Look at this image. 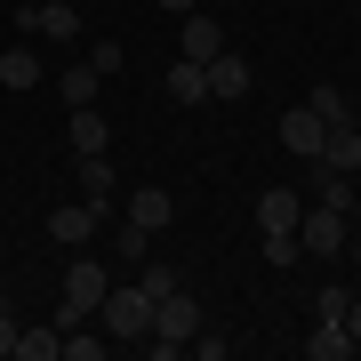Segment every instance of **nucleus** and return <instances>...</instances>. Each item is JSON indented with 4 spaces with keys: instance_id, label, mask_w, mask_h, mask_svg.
<instances>
[{
    "instance_id": "nucleus-7",
    "label": "nucleus",
    "mask_w": 361,
    "mask_h": 361,
    "mask_svg": "<svg viewBox=\"0 0 361 361\" xmlns=\"http://www.w3.org/2000/svg\"><path fill=\"white\" fill-rule=\"evenodd\" d=\"M281 145L297 161H322V145H329V121L313 113V104H297V113H281Z\"/></svg>"
},
{
    "instance_id": "nucleus-17",
    "label": "nucleus",
    "mask_w": 361,
    "mask_h": 361,
    "mask_svg": "<svg viewBox=\"0 0 361 361\" xmlns=\"http://www.w3.org/2000/svg\"><path fill=\"white\" fill-rule=\"evenodd\" d=\"M129 217H137V225H153V233H161L169 217H177V201H169V193H161V185H137V193H129Z\"/></svg>"
},
{
    "instance_id": "nucleus-4",
    "label": "nucleus",
    "mask_w": 361,
    "mask_h": 361,
    "mask_svg": "<svg viewBox=\"0 0 361 361\" xmlns=\"http://www.w3.org/2000/svg\"><path fill=\"white\" fill-rule=\"evenodd\" d=\"M345 241H353L345 209H322V201H305V217H297V249H305V257H337Z\"/></svg>"
},
{
    "instance_id": "nucleus-18",
    "label": "nucleus",
    "mask_w": 361,
    "mask_h": 361,
    "mask_svg": "<svg viewBox=\"0 0 361 361\" xmlns=\"http://www.w3.org/2000/svg\"><path fill=\"white\" fill-rule=\"evenodd\" d=\"M56 353H65V329H16V361H56Z\"/></svg>"
},
{
    "instance_id": "nucleus-5",
    "label": "nucleus",
    "mask_w": 361,
    "mask_h": 361,
    "mask_svg": "<svg viewBox=\"0 0 361 361\" xmlns=\"http://www.w3.org/2000/svg\"><path fill=\"white\" fill-rule=\"evenodd\" d=\"M16 32L25 40H73L80 8H65V0H25V8H16Z\"/></svg>"
},
{
    "instance_id": "nucleus-31",
    "label": "nucleus",
    "mask_w": 361,
    "mask_h": 361,
    "mask_svg": "<svg viewBox=\"0 0 361 361\" xmlns=\"http://www.w3.org/2000/svg\"><path fill=\"white\" fill-rule=\"evenodd\" d=\"M345 249H353V265H361V233H353V241H345Z\"/></svg>"
},
{
    "instance_id": "nucleus-2",
    "label": "nucleus",
    "mask_w": 361,
    "mask_h": 361,
    "mask_svg": "<svg viewBox=\"0 0 361 361\" xmlns=\"http://www.w3.org/2000/svg\"><path fill=\"white\" fill-rule=\"evenodd\" d=\"M193 329H201V313H193V297H185V289L153 297V337H145L153 353H185V337H193Z\"/></svg>"
},
{
    "instance_id": "nucleus-14",
    "label": "nucleus",
    "mask_w": 361,
    "mask_h": 361,
    "mask_svg": "<svg viewBox=\"0 0 361 361\" xmlns=\"http://www.w3.org/2000/svg\"><path fill=\"white\" fill-rule=\"evenodd\" d=\"M113 193H121V185H113V161H104V153H80V201L104 209Z\"/></svg>"
},
{
    "instance_id": "nucleus-13",
    "label": "nucleus",
    "mask_w": 361,
    "mask_h": 361,
    "mask_svg": "<svg viewBox=\"0 0 361 361\" xmlns=\"http://www.w3.org/2000/svg\"><path fill=\"white\" fill-rule=\"evenodd\" d=\"M40 80H49V73H40L32 49H0V89H40Z\"/></svg>"
},
{
    "instance_id": "nucleus-8",
    "label": "nucleus",
    "mask_w": 361,
    "mask_h": 361,
    "mask_svg": "<svg viewBox=\"0 0 361 361\" xmlns=\"http://www.w3.org/2000/svg\"><path fill=\"white\" fill-rule=\"evenodd\" d=\"M297 217H305V193H289V185L257 193V233H297Z\"/></svg>"
},
{
    "instance_id": "nucleus-22",
    "label": "nucleus",
    "mask_w": 361,
    "mask_h": 361,
    "mask_svg": "<svg viewBox=\"0 0 361 361\" xmlns=\"http://www.w3.org/2000/svg\"><path fill=\"white\" fill-rule=\"evenodd\" d=\"M305 104H313V113H322V121H329V129H337V121H353V104H345V97H337V89H329V80H322V89H313Z\"/></svg>"
},
{
    "instance_id": "nucleus-24",
    "label": "nucleus",
    "mask_w": 361,
    "mask_h": 361,
    "mask_svg": "<svg viewBox=\"0 0 361 361\" xmlns=\"http://www.w3.org/2000/svg\"><path fill=\"white\" fill-rule=\"evenodd\" d=\"M305 249H297V233H265V265H297Z\"/></svg>"
},
{
    "instance_id": "nucleus-6",
    "label": "nucleus",
    "mask_w": 361,
    "mask_h": 361,
    "mask_svg": "<svg viewBox=\"0 0 361 361\" xmlns=\"http://www.w3.org/2000/svg\"><path fill=\"white\" fill-rule=\"evenodd\" d=\"M97 217H104L97 201H65V209H49V241H56V249H89V241H97Z\"/></svg>"
},
{
    "instance_id": "nucleus-11",
    "label": "nucleus",
    "mask_w": 361,
    "mask_h": 361,
    "mask_svg": "<svg viewBox=\"0 0 361 361\" xmlns=\"http://www.w3.org/2000/svg\"><path fill=\"white\" fill-rule=\"evenodd\" d=\"M345 353H361L345 322H313V337H305V361H345Z\"/></svg>"
},
{
    "instance_id": "nucleus-27",
    "label": "nucleus",
    "mask_w": 361,
    "mask_h": 361,
    "mask_svg": "<svg viewBox=\"0 0 361 361\" xmlns=\"http://www.w3.org/2000/svg\"><path fill=\"white\" fill-rule=\"evenodd\" d=\"M8 353H16V313L0 305V361H8Z\"/></svg>"
},
{
    "instance_id": "nucleus-21",
    "label": "nucleus",
    "mask_w": 361,
    "mask_h": 361,
    "mask_svg": "<svg viewBox=\"0 0 361 361\" xmlns=\"http://www.w3.org/2000/svg\"><path fill=\"white\" fill-rule=\"evenodd\" d=\"M145 249H153V225L121 217V257H129V265H145Z\"/></svg>"
},
{
    "instance_id": "nucleus-23",
    "label": "nucleus",
    "mask_w": 361,
    "mask_h": 361,
    "mask_svg": "<svg viewBox=\"0 0 361 361\" xmlns=\"http://www.w3.org/2000/svg\"><path fill=\"white\" fill-rule=\"evenodd\" d=\"M137 289H145V297H169V289H185V281H177V265H145Z\"/></svg>"
},
{
    "instance_id": "nucleus-9",
    "label": "nucleus",
    "mask_w": 361,
    "mask_h": 361,
    "mask_svg": "<svg viewBox=\"0 0 361 361\" xmlns=\"http://www.w3.org/2000/svg\"><path fill=\"white\" fill-rule=\"evenodd\" d=\"M177 40H185V56H193V65L225 56V25H217V16H177Z\"/></svg>"
},
{
    "instance_id": "nucleus-28",
    "label": "nucleus",
    "mask_w": 361,
    "mask_h": 361,
    "mask_svg": "<svg viewBox=\"0 0 361 361\" xmlns=\"http://www.w3.org/2000/svg\"><path fill=\"white\" fill-rule=\"evenodd\" d=\"M153 8H169V16H193V0H153Z\"/></svg>"
},
{
    "instance_id": "nucleus-16",
    "label": "nucleus",
    "mask_w": 361,
    "mask_h": 361,
    "mask_svg": "<svg viewBox=\"0 0 361 361\" xmlns=\"http://www.w3.org/2000/svg\"><path fill=\"white\" fill-rule=\"evenodd\" d=\"M169 97H177V104H209V65L177 56V73H169Z\"/></svg>"
},
{
    "instance_id": "nucleus-25",
    "label": "nucleus",
    "mask_w": 361,
    "mask_h": 361,
    "mask_svg": "<svg viewBox=\"0 0 361 361\" xmlns=\"http://www.w3.org/2000/svg\"><path fill=\"white\" fill-rule=\"evenodd\" d=\"M65 361H104V337H80V329H65Z\"/></svg>"
},
{
    "instance_id": "nucleus-1",
    "label": "nucleus",
    "mask_w": 361,
    "mask_h": 361,
    "mask_svg": "<svg viewBox=\"0 0 361 361\" xmlns=\"http://www.w3.org/2000/svg\"><path fill=\"white\" fill-rule=\"evenodd\" d=\"M104 289H113V273H104L97 257H73V265H65V305H56V329H80V322L104 305Z\"/></svg>"
},
{
    "instance_id": "nucleus-29",
    "label": "nucleus",
    "mask_w": 361,
    "mask_h": 361,
    "mask_svg": "<svg viewBox=\"0 0 361 361\" xmlns=\"http://www.w3.org/2000/svg\"><path fill=\"white\" fill-rule=\"evenodd\" d=\"M345 329H353V345H361V305H345Z\"/></svg>"
},
{
    "instance_id": "nucleus-32",
    "label": "nucleus",
    "mask_w": 361,
    "mask_h": 361,
    "mask_svg": "<svg viewBox=\"0 0 361 361\" xmlns=\"http://www.w3.org/2000/svg\"><path fill=\"white\" fill-rule=\"evenodd\" d=\"M65 8H80V0H65Z\"/></svg>"
},
{
    "instance_id": "nucleus-3",
    "label": "nucleus",
    "mask_w": 361,
    "mask_h": 361,
    "mask_svg": "<svg viewBox=\"0 0 361 361\" xmlns=\"http://www.w3.org/2000/svg\"><path fill=\"white\" fill-rule=\"evenodd\" d=\"M97 322L113 329V337H153V297H145L137 281H129V289L113 281V289H104V305H97Z\"/></svg>"
},
{
    "instance_id": "nucleus-10",
    "label": "nucleus",
    "mask_w": 361,
    "mask_h": 361,
    "mask_svg": "<svg viewBox=\"0 0 361 361\" xmlns=\"http://www.w3.org/2000/svg\"><path fill=\"white\" fill-rule=\"evenodd\" d=\"M65 145H73V153H104V145H113V129H104L97 104H73V113H65Z\"/></svg>"
},
{
    "instance_id": "nucleus-26",
    "label": "nucleus",
    "mask_w": 361,
    "mask_h": 361,
    "mask_svg": "<svg viewBox=\"0 0 361 361\" xmlns=\"http://www.w3.org/2000/svg\"><path fill=\"white\" fill-rule=\"evenodd\" d=\"M345 305H353V297L329 281V289H322V305H313V322H345Z\"/></svg>"
},
{
    "instance_id": "nucleus-30",
    "label": "nucleus",
    "mask_w": 361,
    "mask_h": 361,
    "mask_svg": "<svg viewBox=\"0 0 361 361\" xmlns=\"http://www.w3.org/2000/svg\"><path fill=\"white\" fill-rule=\"evenodd\" d=\"M345 217H353V233H361V193H353V209H345Z\"/></svg>"
},
{
    "instance_id": "nucleus-20",
    "label": "nucleus",
    "mask_w": 361,
    "mask_h": 361,
    "mask_svg": "<svg viewBox=\"0 0 361 361\" xmlns=\"http://www.w3.org/2000/svg\"><path fill=\"white\" fill-rule=\"evenodd\" d=\"M97 80H104L97 65H73L65 80H56V89H65V113H73V104H97Z\"/></svg>"
},
{
    "instance_id": "nucleus-12",
    "label": "nucleus",
    "mask_w": 361,
    "mask_h": 361,
    "mask_svg": "<svg viewBox=\"0 0 361 361\" xmlns=\"http://www.w3.org/2000/svg\"><path fill=\"white\" fill-rule=\"evenodd\" d=\"M313 201H322V209H353V169L313 161Z\"/></svg>"
},
{
    "instance_id": "nucleus-15",
    "label": "nucleus",
    "mask_w": 361,
    "mask_h": 361,
    "mask_svg": "<svg viewBox=\"0 0 361 361\" xmlns=\"http://www.w3.org/2000/svg\"><path fill=\"white\" fill-rule=\"evenodd\" d=\"M209 97H249V65H241V56H209Z\"/></svg>"
},
{
    "instance_id": "nucleus-19",
    "label": "nucleus",
    "mask_w": 361,
    "mask_h": 361,
    "mask_svg": "<svg viewBox=\"0 0 361 361\" xmlns=\"http://www.w3.org/2000/svg\"><path fill=\"white\" fill-rule=\"evenodd\" d=\"M322 161H329V169H361V129H353V121H337V129H329Z\"/></svg>"
}]
</instances>
